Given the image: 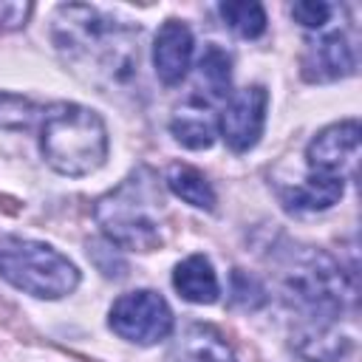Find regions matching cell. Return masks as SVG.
<instances>
[{
	"label": "cell",
	"instance_id": "cell-1",
	"mask_svg": "<svg viewBox=\"0 0 362 362\" xmlns=\"http://www.w3.org/2000/svg\"><path fill=\"white\" fill-rule=\"evenodd\" d=\"M51 40L68 68L105 93L130 82L139 71V25H127L93 6H59L51 20Z\"/></svg>",
	"mask_w": 362,
	"mask_h": 362
},
{
	"label": "cell",
	"instance_id": "cell-2",
	"mask_svg": "<svg viewBox=\"0 0 362 362\" xmlns=\"http://www.w3.org/2000/svg\"><path fill=\"white\" fill-rule=\"evenodd\" d=\"M161 209L164 192L158 175L147 167H136L119 187L96 198L93 218L113 246L153 252L161 246Z\"/></svg>",
	"mask_w": 362,
	"mask_h": 362
},
{
	"label": "cell",
	"instance_id": "cell-3",
	"mask_svg": "<svg viewBox=\"0 0 362 362\" xmlns=\"http://www.w3.org/2000/svg\"><path fill=\"white\" fill-rule=\"evenodd\" d=\"M40 150L59 175H90L107 158V127L96 110L57 102L42 113Z\"/></svg>",
	"mask_w": 362,
	"mask_h": 362
},
{
	"label": "cell",
	"instance_id": "cell-4",
	"mask_svg": "<svg viewBox=\"0 0 362 362\" xmlns=\"http://www.w3.org/2000/svg\"><path fill=\"white\" fill-rule=\"evenodd\" d=\"M283 300L303 317L300 325H334L351 294L339 263L320 252H291L280 272Z\"/></svg>",
	"mask_w": 362,
	"mask_h": 362
},
{
	"label": "cell",
	"instance_id": "cell-5",
	"mask_svg": "<svg viewBox=\"0 0 362 362\" xmlns=\"http://www.w3.org/2000/svg\"><path fill=\"white\" fill-rule=\"evenodd\" d=\"M0 274L17 291L59 300L79 286V269L54 246L31 238H0Z\"/></svg>",
	"mask_w": 362,
	"mask_h": 362
},
{
	"label": "cell",
	"instance_id": "cell-6",
	"mask_svg": "<svg viewBox=\"0 0 362 362\" xmlns=\"http://www.w3.org/2000/svg\"><path fill=\"white\" fill-rule=\"evenodd\" d=\"M107 322L127 342L156 345V342L170 337V331H173V311H170L167 300L158 291L139 288V291L122 294L110 305Z\"/></svg>",
	"mask_w": 362,
	"mask_h": 362
},
{
	"label": "cell",
	"instance_id": "cell-7",
	"mask_svg": "<svg viewBox=\"0 0 362 362\" xmlns=\"http://www.w3.org/2000/svg\"><path fill=\"white\" fill-rule=\"evenodd\" d=\"M266 107H269V90L263 85H246L229 93L218 116V130L232 153H246L260 141L266 127Z\"/></svg>",
	"mask_w": 362,
	"mask_h": 362
},
{
	"label": "cell",
	"instance_id": "cell-8",
	"mask_svg": "<svg viewBox=\"0 0 362 362\" xmlns=\"http://www.w3.org/2000/svg\"><path fill=\"white\" fill-rule=\"evenodd\" d=\"M359 158V122L345 119L322 127L305 147L308 170L331 178H351Z\"/></svg>",
	"mask_w": 362,
	"mask_h": 362
},
{
	"label": "cell",
	"instance_id": "cell-9",
	"mask_svg": "<svg viewBox=\"0 0 362 362\" xmlns=\"http://www.w3.org/2000/svg\"><path fill=\"white\" fill-rule=\"evenodd\" d=\"M354 68H356V57L342 31L320 34L317 40L305 42L303 76L308 82H334V79L351 76Z\"/></svg>",
	"mask_w": 362,
	"mask_h": 362
},
{
	"label": "cell",
	"instance_id": "cell-10",
	"mask_svg": "<svg viewBox=\"0 0 362 362\" xmlns=\"http://www.w3.org/2000/svg\"><path fill=\"white\" fill-rule=\"evenodd\" d=\"M192 48H195V40H192L189 25L184 20H164L153 42L156 76L170 88L178 85L189 71Z\"/></svg>",
	"mask_w": 362,
	"mask_h": 362
},
{
	"label": "cell",
	"instance_id": "cell-11",
	"mask_svg": "<svg viewBox=\"0 0 362 362\" xmlns=\"http://www.w3.org/2000/svg\"><path fill=\"white\" fill-rule=\"evenodd\" d=\"M342 192H345L342 178L317 175V173H311L308 178H303L294 187H280L277 189L283 206L291 209V212H322V209L334 206L342 198Z\"/></svg>",
	"mask_w": 362,
	"mask_h": 362
},
{
	"label": "cell",
	"instance_id": "cell-12",
	"mask_svg": "<svg viewBox=\"0 0 362 362\" xmlns=\"http://www.w3.org/2000/svg\"><path fill=\"white\" fill-rule=\"evenodd\" d=\"M173 286H175L178 297H184L187 303H198V305H209L221 294L218 274H215L209 257H204V255L184 257L173 269Z\"/></svg>",
	"mask_w": 362,
	"mask_h": 362
},
{
	"label": "cell",
	"instance_id": "cell-13",
	"mask_svg": "<svg viewBox=\"0 0 362 362\" xmlns=\"http://www.w3.org/2000/svg\"><path fill=\"white\" fill-rule=\"evenodd\" d=\"M215 116L209 113L206 102L201 99H189L184 102L175 116L170 119V133L175 136L178 144L189 147V150H206L212 141H215Z\"/></svg>",
	"mask_w": 362,
	"mask_h": 362
},
{
	"label": "cell",
	"instance_id": "cell-14",
	"mask_svg": "<svg viewBox=\"0 0 362 362\" xmlns=\"http://www.w3.org/2000/svg\"><path fill=\"white\" fill-rule=\"evenodd\" d=\"M173 356L178 362H238L226 339L212 325H201V322L189 325L181 334Z\"/></svg>",
	"mask_w": 362,
	"mask_h": 362
},
{
	"label": "cell",
	"instance_id": "cell-15",
	"mask_svg": "<svg viewBox=\"0 0 362 362\" xmlns=\"http://www.w3.org/2000/svg\"><path fill=\"white\" fill-rule=\"evenodd\" d=\"M167 187L181 198L187 201L189 206H198V209H215V189L212 184L206 181V175L189 164H173L167 170Z\"/></svg>",
	"mask_w": 362,
	"mask_h": 362
},
{
	"label": "cell",
	"instance_id": "cell-16",
	"mask_svg": "<svg viewBox=\"0 0 362 362\" xmlns=\"http://www.w3.org/2000/svg\"><path fill=\"white\" fill-rule=\"evenodd\" d=\"M198 79L206 88L209 99H229L232 93V57L209 42L198 59Z\"/></svg>",
	"mask_w": 362,
	"mask_h": 362
},
{
	"label": "cell",
	"instance_id": "cell-17",
	"mask_svg": "<svg viewBox=\"0 0 362 362\" xmlns=\"http://www.w3.org/2000/svg\"><path fill=\"white\" fill-rule=\"evenodd\" d=\"M223 23L243 40H255L266 31V8L260 3H246V0H238V3H221L218 6Z\"/></svg>",
	"mask_w": 362,
	"mask_h": 362
},
{
	"label": "cell",
	"instance_id": "cell-18",
	"mask_svg": "<svg viewBox=\"0 0 362 362\" xmlns=\"http://www.w3.org/2000/svg\"><path fill=\"white\" fill-rule=\"evenodd\" d=\"M45 107L34 105L31 99L20 93H6L0 90V127L3 130H28L37 116H42Z\"/></svg>",
	"mask_w": 362,
	"mask_h": 362
},
{
	"label": "cell",
	"instance_id": "cell-19",
	"mask_svg": "<svg viewBox=\"0 0 362 362\" xmlns=\"http://www.w3.org/2000/svg\"><path fill=\"white\" fill-rule=\"evenodd\" d=\"M263 300H266L263 286L252 274H243L240 269H235V274H232V303L240 305V308H257V305H263Z\"/></svg>",
	"mask_w": 362,
	"mask_h": 362
},
{
	"label": "cell",
	"instance_id": "cell-20",
	"mask_svg": "<svg viewBox=\"0 0 362 362\" xmlns=\"http://www.w3.org/2000/svg\"><path fill=\"white\" fill-rule=\"evenodd\" d=\"M331 11L334 8L328 3H322V0H303V3L291 6V17L305 28H322L331 20Z\"/></svg>",
	"mask_w": 362,
	"mask_h": 362
},
{
	"label": "cell",
	"instance_id": "cell-21",
	"mask_svg": "<svg viewBox=\"0 0 362 362\" xmlns=\"http://www.w3.org/2000/svg\"><path fill=\"white\" fill-rule=\"evenodd\" d=\"M31 3H0V31H14L31 17Z\"/></svg>",
	"mask_w": 362,
	"mask_h": 362
}]
</instances>
